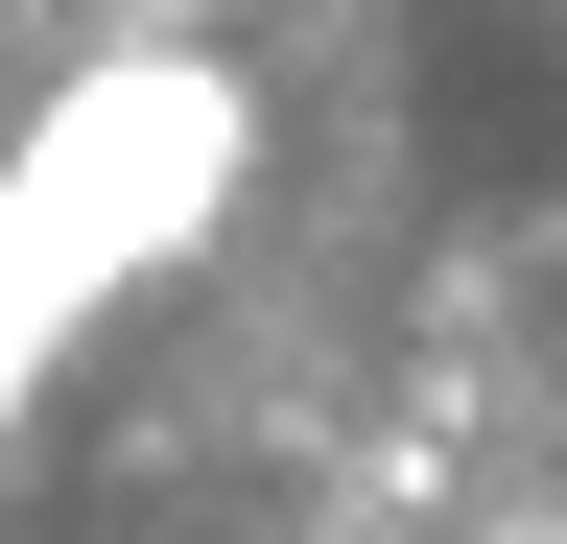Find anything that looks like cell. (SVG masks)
Listing matches in <instances>:
<instances>
[{
	"label": "cell",
	"mask_w": 567,
	"mask_h": 544,
	"mask_svg": "<svg viewBox=\"0 0 567 544\" xmlns=\"http://www.w3.org/2000/svg\"><path fill=\"white\" fill-rule=\"evenodd\" d=\"M213 189H237V72L213 48H118V72H71L24 119V166H0V331H48L142 285V260H189L213 237Z\"/></svg>",
	"instance_id": "1"
}]
</instances>
